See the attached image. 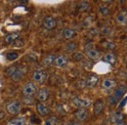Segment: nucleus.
Masks as SVG:
<instances>
[{"label":"nucleus","mask_w":127,"mask_h":125,"mask_svg":"<svg viewBox=\"0 0 127 125\" xmlns=\"http://www.w3.org/2000/svg\"><path fill=\"white\" fill-rule=\"evenodd\" d=\"M123 118H124V114L121 111H114V112L111 113V123H114V124L121 122L123 120Z\"/></svg>","instance_id":"9b49d317"},{"label":"nucleus","mask_w":127,"mask_h":125,"mask_svg":"<svg viewBox=\"0 0 127 125\" xmlns=\"http://www.w3.org/2000/svg\"><path fill=\"white\" fill-rule=\"evenodd\" d=\"M24 73H25L24 68H23V67H18V69L16 70V72L11 76V78H12V80L15 81V82L20 81V80L23 78V76H24Z\"/></svg>","instance_id":"6ab92c4d"},{"label":"nucleus","mask_w":127,"mask_h":125,"mask_svg":"<svg viewBox=\"0 0 127 125\" xmlns=\"http://www.w3.org/2000/svg\"><path fill=\"white\" fill-rule=\"evenodd\" d=\"M46 77H47L46 72L43 71V70H40V69L34 70L33 73H32V79L36 83H42V82H44Z\"/></svg>","instance_id":"20e7f679"},{"label":"nucleus","mask_w":127,"mask_h":125,"mask_svg":"<svg viewBox=\"0 0 127 125\" xmlns=\"http://www.w3.org/2000/svg\"><path fill=\"white\" fill-rule=\"evenodd\" d=\"M67 62H68L67 58H66L65 56H63V55H62V56L56 57L54 64H55V66H57V67H63V66H64Z\"/></svg>","instance_id":"ddd939ff"},{"label":"nucleus","mask_w":127,"mask_h":125,"mask_svg":"<svg viewBox=\"0 0 127 125\" xmlns=\"http://www.w3.org/2000/svg\"><path fill=\"white\" fill-rule=\"evenodd\" d=\"M18 69V67L17 66H10L9 68H7V70H6V74L7 75H9V76H12L15 72H16V70Z\"/></svg>","instance_id":"bb28decb"},{"label":"nucleus","mask_w":127,"mask_h":125,"mask_svg":"<svg viewBox=\"0 0 127 125\" xmlns=\"http://www.w3.org/2000/svg\"><path fill=\"white\" fill-rule=\"evenodd\" d=\"M104 109V103L102 100H97L93 107V112L95 115H99Z\"/></svg>","instance_id":"dca6fc26"},{"label":"nucleus","mask_w":127,"mask_h":125,"mask_svg":"<svg viewBox=\"0 0 127 125\" xmlns=\"http://www.w3.org/2000/svg\"><path fill=\"white\" fill-rule=\"evenodd\" d=\"M115 86H116V81L113 79H111V78H106L102 82V88L106 89V90H111L112 88H114Z\"/></svg>","instance_id":"1a4fd4ad"},{"label":"nucleus","mask_w":127,"mask_h":125,"mask_svg":"<svg viewBox=\"0 0 127 125\" xmlns=\"http://www.w3.org/2000/svg\"><path fill=\"white\" fill-rule=\"evenodd\" d=\"M55 59H56L55 55H53V54H49V55H47V56L43 59V64L46 65V66H50V65L54 64Z\"/></svg>","instance_id":"412c9836"},{"label":"nucleus","mask_w":127,"mask_h":125,"mask_svg":"<svg viewBox=\"0 0 127 125\" xmlns=\"http://www.w3.org/2000/svg\"><path fill=\"white\" fill-rule=\"evenodd\" d=\"M126 91H127L126 86H125V85H120V86H118V87L115 88L112 97L114 98L115 101H116V100H119V99H121V98L124 96V94L126 93Z\"/></svg>","instance_id":"0eeeda50"},{"label":"nucleus","mask_w":127,"mask_h":125,"mask_svg":"<svg viewBox=\"0 0 127 125\" xmlns=\"http://www.w3.org/2000/svg\"><path fill=\"white\" fill-rule=\"evenodd\" d=\"M72 59L74 60V61H81L82 59H83V55L81 54V53H74L73 55H72Z\"/></svg>","instance_id":"c756f323"},{"label":"nucleus","mask_w":127,"mask_h":125,"mask_svg":"<svg viewBox=\"0 0 127 125\" xmlns=\"http://www.w3.org/2000/svg\"><path fill=\"white\" fill-rule=\"evenodd\" d=\"M4 116H5V113L2 111V110H0V119H2V118H4Z\"/></svg>","instance_id":"2f4dec72"},{"label":"nucleus","mask_w":127,"mask_h":125,"mask_svg":"<svg viewBox=\"0 0 127 125\" xmlns=\"http://www.w3.org/2000/svg\"><path fill=\"white\" fill-rule=\"evenodd\" d=\"M98 12L102 17H107L110 14V8L108 6H106V5H101L98 8Z\"/></svg>","instance_id":"5701e85b"},{"label":"nucleus","mask_w":127,"mask_h":125,"mask_svg":"<svg viewBox=\"0 0 127 125\" xmlns=\"http://www.w3.org/2000/svg\"><path fill=\"white\" fill-rule=\"evenodd\" d=\"M71 103L74 107L78 108V109H86L88 107L91 106V101L87 100V99H81L78 97H75L71 100Z\"/></svg>","instance_id":"f257e3e1"},{"label":"nucleus","mask_w":127,"mask_h":125,"mask_svg":"<svg viewBox=\"0 0 127 125\" xmlns=\"http://www.w3.org/2000/svg\"><path fill=\"white\" fill-rule=\"evenodd\" d=\"M89 9V4L87 2H81L79 5V10L80 11H87Z\"/></svg>","instance_id":"c85d7f7f"},{"label":"nucleus","mask_w":127,"mask_h":125,"mask_svg":"<svg viewBox=\"0 0 127 125\" xmlns=\"http://www.w3.org/2000/svg\"><path fill=\"white\" fill-rule=\"evenodd\" d=\"M36 110H37V112H38L40 115H42V116L48 115V114L50 113V111H51V109H49L47 106H45V105H43V104H41V103L36 105Z\"/></svg>","instance_id":"4468645a"},{"label":"nucleus","mask_w":127,"mask_h":125,"mask_svg":"<svg viewBox=\"0 0 127 125\" xmlns=\"http://www.w3.org/2000/svg\"><path fill=\"white\" fill-rule=\"evenodd\" d=\"M91 24H92V19H91L90 17H88V18H86V19L83 21L82 27H83V28H88V27H90Z\"/></svg>","instance_id":"cd10ccee"},{"label":"nucleus","mask_w":127,"mask_h":125,"mask_svg":"<svg viewBox=\"0 0 127 125\" xmlns=\"http://www.w3.org/2000/svg\"><path fill=\"white\" fill-rule=\"evenodd\" d=\"M88 116H89V113H88L87 109H79L74 112V117L78 121H84V120H86L88 118Z\"/></svg>","instance_id":"423d86ee"},{"label":"nucleus","mask_w":127,"mask_h":125,"mask_svg":"<svg viewBox=\"0 0 127 125\" xmlns=\"http://www.w3.org/2000/svg\"><path fill=\"white\" fill-rule=\"evenodd\" d=\"M62 34H63V37L64 39H70V38H72L75 35V31L72 30V29L66 28V29H64L63 30Z\"/></svg>","instance_id":"aec40b11"},{"label":"nucleus","mask_w":127,"mask_h":125,"mask_svg":"<svg viewBox=\"0 0 127 125\" xmlns=\"http://www.w3.org/2000/svg\"><path fill=\"white\" fill-rule=\"evenodd\" d=\"M56 122H57V118L55 116H51L44 121L43 125H56Z\"/></svg>","instance_id":"393cba45"},{"label":"nucleus","mask_w":127,"mask_h":125,"mask_svg":"<svg viewBox=\"0 0 127 125\" xmlns=\"http://www.w3.org/2000/svg\"><path fill=\"white\" fill-rule=\"evenodd\" d=\"M86 55L91 60H98L101 57V53L99 51H97L96 49H89V50H87L86 51Z\"/></svg>","instance_id":"f3484780"},{"label":"nucleus","mask_w":127,"mask_h":125,"mask_svg":"<svg viewBox=\"0 0 127 125\" xmlns=\"http://www.w3.org/2000/svg\"><path fill=\"white\" fill-rule=\"evenodd\" d=\"M36 91H37V88H36L35 84L32 82H28L27 84H25V86L23 88V94L26 97H32L33 94L36 93Z\"/></svg>","instance_id":"f03ea898"},{"label":"nucleus","mask_w":127,"mask_h":125,"mask_svg":"<svg viewBox=\"0 0 127 125\" xmlns=\"http://www.w3.org/2000/svg\"><path fill=\"white\" fill-rule=\"evenodd\" d=\"M115 125H126V123H125V122H122V121H121V122H119V123H116Z\"/></svg>","instance_id":"72a5a7b5"},{"label":"nucleus","mask_w":127,"mask_h":125,"mask_svg":"<svg viewBox=\"0 0 127 125\" xmlns=\"http://www.w3.org/2000/svg\"><path fill=\"white\" fill-rule=\"evenodd\" d=\"M18 57H19V54L16 52H11V53H8L6 55V58L9 61H15L16 59H18Z\"/></svg>","instance_id":"a878e982"},{"label":"nucleus","mask_w":127,"mask_h":125,"mask_svg":"<svg viewBox=\"0 0 127 125\" xmlns=\"http://www.w3.org/2000/svg\"><path fill=\"white\" fill-rule=\"evenodd\" d=\"M76 43H74V42H69V43H67L65 46H64V49H65V51H67V52H72V51H74L75 49H76Z\"/></svg>","instance_id":"b1692460"},{"label":"nucleus","mask_w":127,"mask_h":125,"mask_svg":"<svg viewBox=\"0 0 127 125\" xmlns=\"http://www.w3.org/2000/svg\"><path fill=\"white\" fill-rule=\"evenodd\" d=\"M98 81H99V77L97 75H95V74L89 75L88 77L86 78V80H85V86L89 87V88H92V87L96 86Z\"/></svg>","instance_id":"f8f14e48"},{"label":"nucleus","mask_w":127,"mask_h":125,"mask_svg":"<svg viewBox=\"0 0 127 125\" xmlns=\"http://www.w3.org/2000/svg\"><path fill=\"white\" fill-rule=\"evenodd\" d=\"M6 109H7L8 113H10V114H13V115L17 114L21 110V104L17 101H13L6 106Z\"/></svg>","instance_id":"7ed1b4c3"},{"label":"nucleus","mask_w":127,"mask_h":125,"mask_svg":"<svg viewBox=\"0 0 127 125\" xmlns=\"http://www.w3.org/2000/svg\"><path fill=\"white\" fill-rule=\"evenodd\" d=\"M103 60H104V62H108V63H110V64H114V63L116 62V56H115V54H113V53H107V54L104 56Z\"/></svg>","instance_id":"a211bd4d"},{"label":"nucleus","mask_w":127,"mask_h":125,"mask_svg":"<svg viewBox=\"0 0 127 125\" xmlns=\"http://www.w3.org/2000/svg\"><path fill=\"white\" fill-rule=\"evenodd\" d=\"M56 26H57V22H56V20H55L53 17L48 16V17H45V18L43 19V27H44L46 30H48V31L55 29Z\"/></svg>","instance_id":"39448f33"},{"label":"nucleus","mask_w":127,"mask_h":125,"mask_svg":"<svg viewBox=\"0 0 127 125\" xmlns=\"http://www.w3.org/2000/svg\"><path fill=\"white\" fill-rule=\"evenodd\" d=\"M7 125H26V120L23 117H17L9 120L7 122Z\"/></svg>","instance_id":"4be33fe9"},{"label":"nucleus","mask_w":127,"mask_h":125,"mask_svg":"<svg viewBox=\"0 0 127 125\" xmlns=\"http://www.w3.org/2000/svg\"><path fill=\"white\" fill-rule=\"evenodd\" d=\"M115 20H116V23H117L118 25H120V26H125L127 24V10H122V11H120V12L117 14Z\"/></svg>","instance_id":"6e6552de"},{"label":"nucleus","mask_w":127,"mask_h":125,"mask_svg":"<svg viewBox=\"0 0 127 125\" xmlns=\"http://www.w3.org/2000/svg\"><path fill=\"white\" fill-rule=\"evenodd\" d=\"M68 125H81V124H79V123H77V122H70Z\"/></svg>","instance_id":"473e14b6"},{"label":"nucleus","mask_w":127,"mask_h":125,"mask_svg":"<svg viewBox=\"0 0 127 125\" xmlns=\"http://www.w3.org/2000/svg\"><path fill=\"white\" fill-rule=\"evenodd\" d=\"M19 37H20V32H11L5 36L4 41L7 44H13L14 42H16L18 40Z\"/></svg>","instance_id":"9d476101"},{"label":"nucleus","mask_w":127,"mask_h":125,"mask_svg":"<svg viewBox=\"0 0 127 125\" xmlns=\"http://www.w3.org/2000/svg\"><path fill=\"white\" fill-rule=\"evenodd\" d=\"M48 97H49V92H48L47 89L42 88V89H40V90L37 91L36 98H37L38 101H40V102H45V101H47Z\"/></svg>","instance_id":"2eb2a0df"},{"label":"nucleus","mask_w":127,"mask_h":125,"mask_svg":"<svg viewBox=\"0 0 127 125\" xmlns=\"http://www.w3.org/2000/svg\"><path fill=\"white\" fill-rule=\"evenodd\" d=\"M103 45L105 46V48H109V49H112V48L114 47V44L110 42V41H105V42L103 43Z\"/></svg>","instance_id":"7c9ffc66"}]
</instances>
